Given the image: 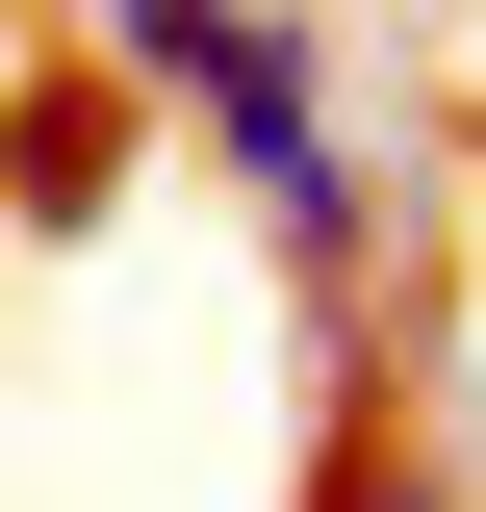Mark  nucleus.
<instances>
[{
  "instance_id": "f257e3e1",
  "label": "nucleus",
  "mask_w": 486,
  "mask_h": 512,
  "mask_svg": "<svg viewBox=\"0 0 486 512\" xmlns=\"http://www.w3.org/2000/svg\"><path fill=\"white\" fill-rule=\"evenodd\" d=\"M103 52L154 77L205 154H231V205L282 231V282H307V308H359V282H384V180H359V128H333V52H307L282 0H103Z\"/></svg>"
},
{
  "instance_id": "f03ea898",
  "label": "nucleus",
  "mask_w": 486,
  "mask_h": 512,
  "mask_svg": "<svg viewBox=\"0 0 486 512\" xmlns=\"http://www.w3.org/2000/svg\"><path fill=\"white\" fill-rule=\"evenodd\" d=\"M103 205H128V52L26 103V231H103Z\"/></svg>"
},
{
  "instance_id": "7ed1b4c3",
  "label": "nucleus",
  "mask_w": 486,
  "mask_h": 512,
  "mask_svg": "<svg viewBox=\"0 0 486 512\" xmlns=\"http://www.w3.org/2000/svg\"><path fill=\"white\" fill-rule=\"evenodd\" d=\"M307 512H461V487H435L410 436H333V461H307Z\"/></svg>"
},
{
  "instance_id": "20e7f679",
  "label": "nucleus",
  "mask_w": 486,
  "mask_h": 512,
  "mask_svg": "<svg viewBox=\"0 0 486 512\" xmlns=\"http://www.w3.org/2000/svg\"><path fill=\"white\" fill-rule=\"evenodd\" d=\"M461 154H486V77H461Z\"/></svg>"
}]
</instances>
